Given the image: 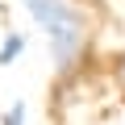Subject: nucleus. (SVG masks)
Instances as JSON below:
<instances>
[{
    "instance_id": "nucleus-1",
    "label": "nucleus",
    "mask_w": 125,
    "mask_h": 125,
    "mask_svg": "<svg viewBox=\"0 0 125 125\" xmlns=\"http://www.w3.org/2000/svg\"><path fill=\"white\" fill-rule=\"evenodd\" d=\"M21 4L42 25V33L50 42V54H54V67L71 71L83 58V46H88V21H83V13L71 0H21Z\"/></svg>"
},
{
    "instance_id": "nucleus-4",
    "label": "nucleus",
    "mask_w": 125,
    "mask_h": 125,
    "mask_svg": "<svg viewBox=\"0 0 125 125\" xmlns=\"http://www.w3.org/2000/svg\"><path fill=\"white\" fill-rule=\"evenodd\" d=\"M121 83H125V62H121Z\"/></svg>"
},
{
    "instance_id": "nucleus-2",
    "label": "nucleus",
    "mask_w": 125,
    "mask_h": 125,
    "mask_svg": "<svg viewBox=\"0 0 125 125\" xmlns=\"http://www.w3.org/2000/svg\"><path fill=\"white\" fill-rule=\"evenodd\" d=\"M21 50H25V33H9L4 42H0V67H13Z\"/></svg>"
},
{
    "instance_id": "nucleus-3",
    "label": "nucleus",
    "mask_w": 125,
    "mask_h": 125,
    "mask_svg": "<svg viewBox=\"0 0 125 125\" xmlns=\"http://www.w3.org/2000/svg\"><path fill=\"white\" fill-rule=\"evenodd\" d=\"M4 125H25V100H13V104H9Z\"/></svg>"
}]
</instances>
